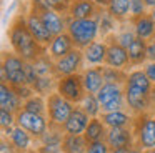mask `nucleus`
<instances>
[{
    "label": "nucleus",
    "mask_w": 155,
    "mask_h": 153,
    "mask_svg": "<svg viewBox=\"0 0 155 153\" xmlns=\"http://www.w3.org/2000/svg\"><path fill=\"white\" fill-rule=\"evenodd\" d=\"M7 37H8L12 52H15L18 57H22L25 62H35L38 57L47 53V48L42 47L28 30L27 22H25V8L18 10L12 17L10 23H8Z\"/></svg>",
    "instance_id": "obj_1"
},
{
    "label": "nucleus",
    "mask_w": 155,
    "mask_h": 153,
    "mask_svg": "<svg viewBox=\"0 0 155 153\" xmlns=\"http://www.w3.org/2000/svg\"><path fill=\"white\" fill-rule=\"evenodd\" d=\"M125 102L127 108L135 116L142 113L152 112V88L153 83L147 76L142 67L128 70L127 82H125Z\"/></svg>",
    "instance_id": "obj_2"
},
{
    "label": "nucleus",
    "mask_w": 155,
    "mask_h": 153,
    "mask_svg": "<svg viewBox=\"0 0 155 153\" xmlns=\"http://www.w3.org/2000/svg\"><path fill=\"white\" fill-rule=\"evenodd\" d=\"M67 33L74 40L75 48H87L92 42L100 38V27L98 18H78V20H68L67 23Z\"/></svg>",
    "instance_id": "obj_3"
},
{
    "label": "nucleus",
    "mask_w": 155,
    "mask_h": 153,
    "mask_svg": "<svg viewBox=\"0 0 155 153\" xmlns=\"http://www.w3.org/2000/svg\"><path fill=\"white\" fill-rule=\"evenodd\" d=\"M0 76L2 82L8 83L10 86L17 88L27 83V62L15 52H4L2 53V67H0Z\"/></svg>",
    "instance_id": "obj_4"
},
{
    "label": "nucleus",
    "mask_w": 155,
    "mask_h": 153,
    "mask_svg": "<svg viewBox=\"0 0 155 153\" xmlns=\"http://www.w3.org/2000/svg\"><path fill=\"white\" fill-rule=\"evenodd\" d=\"M135 146L140 150L155 148V113L147 112L135 116L134 122Z\"/></svg>",
    "instance_id": "obj_5"
},
{
    "label": "nucleus",
    "mask_w": 155,
    "mask_h": 153,
    "mask_svg": "<svg viewBox=\"0 0 155 153\" xmlns=\"http://www.w3.org/2000/svg\"><path fill=\"white\" fill-rule=\"evenodd\" d=\"M75 105L65 100L58 92H54L47 96V118L50 122V126L64 128L68 116L72 115Z\"/></svg>",
    "instance_id": "obj_6"
},
{
    "label": "nucleus",
    "mask_w": 155,
    "mask_h": 153,
    "mask_svg": "<svg viewBox=\"0 0 155 153\" xmlns=\"http://www.w3.org/2000/svg\"><path fill=\"white\" fill-rule=\"evenodd\" d=\"M95 95H97L98 102H100L102 112H115V110L127 108L125 86L122 83H104V86Z\"/></svg>",
    "instance_id": "obj_7"
},
{
    "label": "nucleus",
    "mask_w": 155,
    "mask_h": 153,
    "mask_svg": "<svg viewBox=\"0 0 155 153\" xmlns=\"http://www.w3.org/2000/svg\"><path fill=\"white\" fill-rule=\"evenodd\" d=\"M57 92L68 100L74 105H80L82 100L87 95V90L84 85V78L82 73H75V75H67V76H58L57 82Z\"/></svg>",
    "instance_id": "obj_8"
},
{
    "label": "nucleus",
    "mask_w": 155,
    "mask_h": 153,
    "mask_svg": "<svg viewBox=\"0 0 155 153\" xmlns=\"http://www.w3.org/2000/svg\"><path fill=\"white\" fill-rule=\"evenodd\" d=\"M15 116H17V125L27 130L35 140L44 136L45 132L50 128V122H48L47 115H38V113H32L22 108L15 113Z\"/></svg>",
    "instance_id": "obj_9"
},
{
    "label": "nucleus",
    "mask_w": 155,
    "mask_h": 153,
    "mask_svg": "<svg viewBox=\"0 0 155 153\" xmlns=\"http://www.w3.org/2000/svg\"><path fill=\"white\" fill-rule=\"evenodd\" d=\"M85 68V60H84V50L74 48L68 52L65 57L55 60V70L58 76H67V75H75L82 73Z\"/></svg>",
    "instance_id": "obj_10"
},
{
    "label": "nucleus",
    "mask_w": 155,
    "mask_h": 153,
    "mask_svg": "<svg viewBox=\"0 0 155 153\" xmlns=\"http://www.w3.org/2000/svg\"><path fill=\"white\" fill-rule=\"evenodd\" d=\"M25 22H27V27H28V30H30V33L35 37V40H37L42 47L47 48V47L50 45V42L54 40V33L47 28V25H45L44 20L40 18V15H38L35 10H32L30 7L25 8Z\"/></svg>",
    "instance_id": "obj_11"
},
{
    "label": "nucleus",
    "mask_w": 155,
    "mask_h": 153,
    "mask_svg": "<svg viewBox=\"0 0 155 153\" xmlns=\"http://www.w3.org/2000/svg\"><path fill=\"white\" fill-rule=\"evenodd\" d=\"M107 43H108V50H107L105 65L114 67V68H120V70H127V72L132 70L130 58H128V50L124 45H120L114 37H108Z\"/></svg>",
    "instance_id": "obj_12"
},
{
    "label": "nucleus",
    "mask_w": 155,
    "mask_h": 153,
    "mask_svg": "<svg viewBox=\"0 0 155 153\" xmlns=\"http://www.w3.org/2000/svg\"><path fill=\"white\" fill-rule=\"evenodd\" d=\"M40 15V18L44 20V23L47 25V28L50 30L52 33L58 35V33L67 32V23L70 20V17L67 13H58L52 8H47V7H42V8H32Z\"/></svg>",
    "instance_id": "obj_13"
},
{
    "label": "nucleus",
    "mask_w": 155,
    "mask_h": 153,
    "mask_svg": "<svg viewBox=\"0 0 155 153\" xmlns=\"http://www.w3.org/2000/svg\"><path fill=\"white\" fill-rule=\"evenodd\" d=\"M105 142L112 150L118 148H132L135 146L134 126H122V128H108Z\"/></svg>",
    "instance_id": "obj_14"
},
{
    "label": "nucleus",
    "mask_w": 155,
    "mask_h": 153,
    "mask_svg": "<svg viewBox=\"0 0 155 153\" xmlns=\"http://www.w3.org/2000/svg\"><path fill=\"white\" fill-rule=\"evenodd\" d=\"M102 12V7H98L94 0H70L67 15L72 20L78 18H95Z\"/></svg>",
    "instance_id": "obj_15"
},
{
    "label": "nucleus",
    "mask_w": 155,
    "mask_h": 153,
    "mask_svg": "<svg viewBox=\"0 0 155 153\" xmlns=\"http://www.w3.org/2000/svg\"><path fill=\"white\" fill-rule=\"evenodd\" d=\"M107 50H108L107 40L97 38L95 42H92L87 48H84L85 67H102V65H105Z\"/></svg>",
    "instance_id": "obj_16"
},
{
    "label": "nucleus",
    "mask_w": 155,
    "mask_h": 153,
    "mask_svg": "<svg viewBox=\"0 0 155 153\" xmlns=\"http://www.w3.org/2000/svg\"><path fill=\"white\" fill-rule=\"evenodd\" d=\"M88 122H90V116L87 115V112L80 105H75L72 115L64 125V132L67 135H84L88 126Z\"/></svg>",
    "instance_id": "obj_17"
},
{
    "label": "nucleus",
    "mask_w": 155,
    "mask_h": 153,
    "mask_svg": "<svg viewBox=\"0 0 155 153\" xmlns=\"http://www.w3.org/2000/svg\"><path fill=\"white\" fill-rule=\"evenodd\" d=\"M74 48H75L74 40L70 38V35H68L67 32H64V33H58V35L54 37V40L50 42V45L47 47V53H48V57L55 62V60L65 57Z\"/></svg>",
    "instance_id": "obj_18"
},
{
    "label": "nucleus",
    "mask_w": 155,
    "mask_h": 153,
    "mask_svg": "<svg viewBox=\"0 0 155 153\" xmlns=\"http://www.w3.org/2000/svg\"><path fill=\"white\" fill-rule=\"evenodd\" d=\"M100 118L108 128H122V126H134L135 115L130 110H115V112H102Z\"/></svg>",
    "instance_id": "obj_19"
},
{
    "label": "nucleus",
    "mask_w": 155,
    "mask_h": 153,
    "mask_svg": "<svg viewBox=\"0 0 155 153\" xmlns=\"http://www.w3.org/2000/svg\"><path fill=\"white\" fill-rule=\"evenodd\" d=\"M22 105H24V100L18 96L17 90L8 83H0V108L17 113L18 110H22Z\"/></svg>",
    "instance_id": "obj_20"
},
{
    "label": "nucleus",
    "mask_w": 155,
    "mask_h": 153,
    "mask_svg": "<svg viewBox=\"0 0 155 153\" xmlns=\"http://www.w3.org/2000/svg\"><path fill=\"white\" fill-rule=\"evenodd\" d=\"M4 136H7V138L10 140V143L15 146V150H17L18 153L30 151L32 145H34V140H35L27 130H24L18 125H15L14 128H12V132L8 133V135H4Z\"/></svg>",
    "instance_id": "obj_21"
},
{
    "label": "nucleus",
    "mask_w": 155,
    "mask_h": 153,
    "mask_svg": "<svg viewBox=\"0 0 155 153\" xmlns=\"http://www.w3.org/2000/svg\"><path fill=\"white\" fill-rule=\"evenodd\" d=\"M130 23L138 38L145 40V42H150L152 38H155V20L152 18L150 13H145L138 18L130 20Z\"/></svg>",
    "instance_id": "obj_22"
},
{
    "label": "nucleus",
    "mask_w": 155,
    "mask_h": 153,
    "mask_svg": "<svg viewBox=\"0 0 155 153\" xmlns=\"http://www.w3.org/2000/svg\"><path fill=\"white\" fill-rule=\"evenodd\" d=\"M102 67H85L82 70V78H84V85L87 93H97L104 86L105 80H104Z\"/></svg>",
    "instance_id": "obj_23"
},
{
    "label": "nucleus",
    "mask_w": 155,
    "mask_h": 153,
    "mask_svg": "<svg viewBox=\"0 0 155 153\" xmlns=\"http://www.w3.org/2000/svg\"><path fill=\"white\" fill-rule=\"evenodd\" d=\"M128 58H130V65L132 68H138V67H143L148 62L147 57V42L142 38H135L134 42L128 45Z\"/></svg>",
    "instance_id": "obj_24"
},
{
    "label": "nucleus",
    "mask_w": 155,
    "mask_h": 153,
    "mask_svg": "<svg viewBox=\"0 0 155 153\" xmlns=\"http://www.w3.org/2000/svg\"><path fill=\"white\" fill-rule=\"evenodd\" d=\"M107 132H108V126L104 123V120L100 116H94L90 118L88 122V126L85 130L84 136L87 138L88 143H94V142H104L107 138Z\"/></svg>",
    "instance_id": "obj_25"
},
{
    "label": "nucleus",
    "mask_w": 155,
    "mask_h": 153,
    "mask_svg": "<svg viewBox=\"0 0 155 153\" xmlns=\"http://www.w3.org/2000/svg\"><path fill=\"white\" fill-rule=\"evenodd\" d=\"M107 12L118 23L130 22V0H112L107 7Z\"/></svg>",
    "instance_id": "obj_26"
},
{
    "label": "nucleus",
    "mask_w": 155,
    "mask_h": 153,
    "mask_svg": "<svg viewBox=\"0 0 155 153\" xmlns=\"http://www.w3.org/2000/svg\"><path fill=\"white\" fill-rule=\"evenodd\" d=\"M97 18H98V27H100V38H104V40L115 35V32L120 27V23L107 12V8H102V12L98 13Z\"/></svg>",
    "instance_id": "obj_27"
},
{
    "label": "nucleus",
    "mask_w": 155,
    "mask_h": 153,
    "mask_svg": "<svg viewBox=\"0 0 155 153\" xmlns=\"http://www.w3.org/2000/svg\"><path fill=\"white\" fill-rule=\"evenodd\" d=\"M88 142L84 135H67L64 136V151L67 153H87Z\"/></svg>",
    "instance_id": "obj_28"
},
{
    "label": "nucleus",
    "mask_w": 155,
    "mask_h": 153,
    "mask_svg": "<svg viewBox=\"0 0 155 153\" xmlns=\"http://www.w3.org/2000/svg\"><path fill=\"white\" fill-rule=\"evenodd\" d=\"M57 82H58V76H38L37 82L32 85V88L38 95L48 96L50 93L57 92Z\"/></svg>",
    "instance_id": "obj_29"
},
{
    "label": "nucleus",
    "mask_w": 155,
    "mask_h": 153,
    "mask_svg": "<svg viewBox=\"0 0 155 153\" xmlns=\"http://www.w3.org/2000/svg\"><path fill=\"white\" fill-rule=\"evenodd\" d=\"M22 108L38 115H47V96H42L38 93H34L30 98H27L22 105Z\"/></svg>",
    "instance_id": "obj_30"
},
{
    "label": "nucleus",
    "mask_w": 155,
    "mask_h": 153,
    "mask_svg": "<svg viewBox=\"0 0 155 153\" xmlns=\"http://www.w3.org/2000/svg\"><path fill=\"white\" fill-rule=\"evenodd\" d=\"M112 37H114V38L120 43V45H124L125 48H128V45H130V43L137 38V35H135V32H134V27H132L130 22L120 23L118 30L115 32V35H112Z\"/></svg>",
    "instance_id": "obj_31"
},
{
    "label": "nucleus",
    "mask_w": 155,
    "mask_h": 153,
    "mask_svg": "<svg viewBox=\"0 0 155 153\" xmlns=\"http://www.w3.org/2000/svg\"><path fill=\"white\" fill-rule=\"evenodd\" d=\"M102 72H104V80L105 83H122L125 85L127 82V70H120V68H114V67H102Z\"/></svg>",
    "instance_id": "obj_32"
},
{
    "label": "nucleus",
    "mask_w": 155,
    "mask_h": 153,
    "mask_svg": "<svg viewBox=\"0 0 155 153\" xmlns=\"http://www.w3.org/2000/svg\"><path fill=\"white\" fill-rule=\"evenodd\" d=\"M80 106L87 112V115L90 116V118H94V116H100V113H102L100 102H98V98H97L95 93H87L85 98L82 100Z\"/></svg>",
    "instance_id": "obj_33"
},
{
    "label": "nucleus",
    "mask_w": 155,
    "mask_h": 153,
    "mask_svg": "<svg viewBox=\"0 0 155 153\" xmlns=\"http://www.w3.org/2000/svg\"><path fill=\"white\" fill-rule=\"evenodd\" d=\"M15 125H17V116H15V113L10 112V110L0 108V126H2L4 135H8Z\"/></svg>",
    "instance_id": "obj_34"
},
{
    "label": "nucleus",
    "mask_w": 155,
    "mask_h": 153,
    "mask_svg": "<svg viewBox=\"0 0 155 153\" xmlns=\"http://www.w3.org/2000/svg\"><path fill=\"white\" fill-rule=\"evenodd\" d=\"M145 13H148V7L143 0H130V20L138 18Z\"/></svg>",
    "instance_id": "obj_35"
},
{
    "label": "nucleus",
    "mask_w": 155,
    "mask_h": 153,
    "mask_svg": "<svg viewBox=\"0 0 155 153\" xmlns=\"http://www.w3.org/2000/svg\"><path fill=\"white\" fill-rule=\"evenodd\" d=\"M47 8H52L58 13H67L68 5H70V0H42Z\"/></svg>",
    "instance_id": "obj_36"
},
{
    "label": "nucleus",
    "mask_w": 155,
    "mask_h": 153,
    "mask_svg": "<svg viewBox=\"0 0 155 153\" xmlns=\"http://www.w3.org/2000/svg\"><path fill=\"white\" fill-rule=\"evenodd\" d=\"M112 148L108 146V143L105 142H94V143H88L87 146V153H110Z\"/></svg>",
    "instance_id": "obj_37"
},
{
    "label": "nucleus",
    "mask_w": 155,
    "mask_h": 153,
    "mask_svg": "<svg viewBox=\"0 0 155 153\" xmlns=\"http://www.w3.org/2000/svg\"><path fill=\"white\" fill-rule=\"evenodd\" d=\"M0 153H18L15 150V146L10 143V140L7 136H2V142H0Z\"/></svg>",
    "instance_id": "obj_38"
},
{
    "label": "nucleus",
    "mask_w": 155,
    "mask_h": 153,
    "mask_svg": "<svg viewBox=\"0 0 155 153\" xmlns=\"http://www.w3.org/2000/svg\"><path fill=\"white\" fill-rule=\"evenodd\" d=\"M142 68H143L145 73H147L148 78H150V82L155 85V62H147Z\"/></svg>",
    "instance_id": "obj_39"
},
{
    "label": "nucleus",
    "mask_w": 155,
    "mask_h": 153,
    "mask_svg": "<svg viewBox=\"0 0 155 153\" xmlns=\"http://www.w3.org/2000/svg\"><path fill=\"white\" fill-rule=\"evenodd\" d=\"M147 57L148 62H155V38L147 42Z\"/></svg>",
    "instance_id": "obj_40"
},
{
    "label": "nucleus",
    "mask_w": 155,
    "mask_h": 153,
    "mask_svg": "<svg viewBox=\"0 0 155 153\" xmlns=\"http://www.w3.org/2000/svg\"><path fill=\"white\" fill-rule=\"evenodd\" d=\"M94 2L97 3L98 7H102V8H107V7H108V3H110L112 0H94Z\"/></svg>",
    "instance_id": "obj_41"
},
{
    "label": "nucleus",
    "mask_w": 155,
    "mask_h": 153,
    "mask_svg": "<svg viewBox=\"0 0 155 153\" xmlns=\"http://www.w3.org/2000/svg\"><path fill=\"white\" fill-rule=\"evenodd\" d=\"M143 2H145V5L148 7V10L155 8V0H143Z\"/></svg>",
    "instance_id": "obj_42"
},
{
    "label": "nucleus",
    "mask_w": 155,
    "mask_h": 153,
    "mask_svg": "<svg viewBox=\"0 0 155 153\" xmlns=\"http://www.w3.org/2000/svg\"><path fill=\"white\" fill-rule=\"evenodd\" d=\"M130 148H118V150H112L110 153H128Z\"/></svg>",
    "instance_id": "obj_43"
},
{
    "label": "nucleus",
    "mask_w": 155,
    "mask_h": 153,
    "mask_svg": "<svg viewBox=\"0 0 155 153\" xmlns=\"http://www.w3.org/2000/svg\"><path fill=\"white\" fill-rule=\"evenodd\" d=\"M128 153H143V150H140L138 146H132L130 151H128Z\"/></svg>",
    "instance_id": "obj_44"
},
{
    "label": "nucleus",
    "mask_w": 155,
    "mask_h": 153,
    "mask_svg": "<svg viewBox=\"0 0 155 153\" xmlns=\"http://www.w3.org/2000/svg\"><path fill=\"white\" fill-rule=\"evenodd\" d=\"M143 153H155V148H150V150H143Z\"/></svg>",
    "instance_id": "obj_45"
},
{
    "label": "nucleus",
    "mask_w": 155,
    "mask_h": 153,
    "mask_svg": "<svg viewBox=\"0 0 155 153\" xmlns=\"http://www.w3.org/2000/svg\"><path fill=\"white\" fill-rule=\"evenodd\" d=\"M27 153H38L37 150H30V151H27Z\"/></svg>",
    "instance_id": "obj_46"
},
{
    "label": "nucleus",
    "mask_w": 155,
    "mask_h": 153,
    "mask_svg": "<svg viewBox=\"0 0 155 153\" xmlns=\"http://www.w3.org/2000/svg\"><path fill=\"white\" fill-rule=\"evenodd\" d=\"M60 153H67V151H64V150H62V151H60Z\"/></svg>",
    "instance_id": "obj_47"
}]
</instances>
